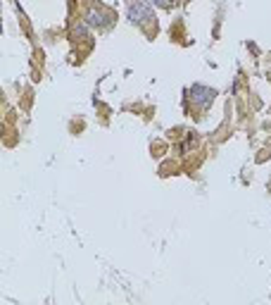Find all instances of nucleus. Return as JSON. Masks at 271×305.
<instances>
[{"instance_id":"3","label":"nucleus","mask_w":271,"mask_h":305,"mask_svg":"<svg viewBox=\"0 0 271 305\" xmlns=\"http://www.w3.org/2000/svg\"><path fill=\"white\" fill-rule=\"evenodd\" d=\"M155 3H157V5H162V8H169L174 0H155Z\"/></svg>"},{"instance_id":"1","label":"nucleus","mask_w":271,"mask_h":305,"mask_svg":"<svg viewBox=\"0 0 271 305\" xmlns=\"http://www.w3.org/2000/svg\"><path fill=\"white\" fill-rule=\"evenodd\" d=\"M128 19L131 22H148V19H153V10L148 8V3L145 0H131L128 3Z\"/></svg>"},{"instance_id":"2","label":"nucleus","mask_w":271,"mask_h":305,"mask_svg":"<svg viewBox=\"0 0 271 305\" xmlns=\"http://www.w3.org/2000/svg\"><path fill=\"white\" fill-rule=\"evenodd\" d=\"M190 93H193L190 98H193V103L198 105V110H207L209 105H212L214 96H217V93H214L212 89H207V86H193Z\"/></svg>"}]
</instances>
